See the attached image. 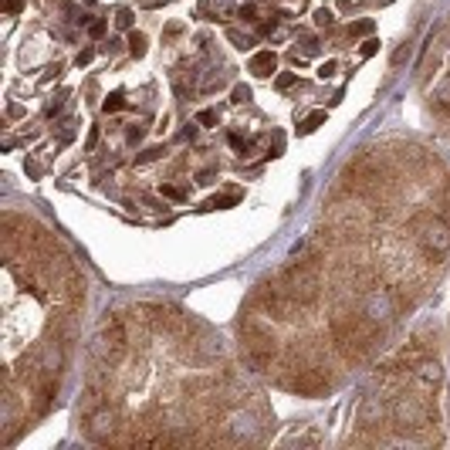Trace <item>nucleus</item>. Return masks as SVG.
<instances>
[{
	"instance_id": "13",
	"label": "nucleus",
	"mask_w": 450,
	"mask_h": 450,
	"mask_svg": "<svg viewBox=\"0 0 450 450\" xmlns=\"http://www.w3.org/2000/svg\"><path fill=\"white\" fill-rule=\"evenodd\" d=\"M322 122H325V112H311L308 119L298 125V132H301V136H308V132H315V129H318Z\"/></svg>"
},
{
	"instance_id": "22",
	"label": "nucleus",
	"mask_w": 450,
	"mask_h": 450,
	"mask_svg": "<svg viewBox=\"0 0 450 450\" xmlns=\"http://www.w3.org/2000/svg\"><path fill=\"white\" fill-rule=\"evenodd\" d=\"M197 122H200V125H217V122H220L217 109H203L200 115H197Z\"/></svg>"
},
{
	"instance_id": "15",
	"label": "nucleus",
	"mask_w": 450,
	"mask_h": 450,
	"mask_svg": "<svg viewBox=\"0 0 450 450\" xmlns=\"http://www.w3.org/2000/svg\"><path fill=\"white\" fill-rule=\"evenodd\" d=\"M163 156H166L163 146H149V149H142V153L136 156V163H156V159H163Z\"/></svg>"
},
{
	"instance_id": "23",
	"label": "nucleus",
	"mask_w": 450,
	"mask_h": 450,
	"mask_svg": "<svg viewBox=\"0 0 450 450\" xmlns=\"http://www.w3.org/2000/svg\"><path fill=\"white\" fill-rule=\"evenodd\" d=\"M163 197H170V200H183V197H187V190L173 187V183H163Z\"/></svg>"
},
{
	"instance_id": "17",
	"label": "nucleus",
	"mask_w": 450,
	"mask_h": 450,
	"mask_svg": "<svg viewBox=\"0 0 450 450\" xmlns=\"http://www.w3.org/2000/svg\"><path fill=\"white\" fill-rule=\"evenodd\" d=\"M315 24H318V28H332V24H335L332 7H318V11H315Z\"/></svg>"
},
{
	"instance_id": "25",
	"label": "nucleus",
	"mask_w": 450,
	"mask_h": 450,
	"mask_svg": "<svg viewBox=\"0 0 450 450\" xmlns=\"http://www.w3.org/2000/svg\"><path fill=\"white\" fill-rule=\"evenodd\" d=\"M376 51H379V41H376V38H369V41H362V47H359V54H362V58H373Z\"/></svg>"
},
{
	"instance_id": "5",
	"label": "nucleus",
	"mask_w": 450,
	"mask_h": 450,
	"mask_svg": "<svg viewBox=\"0 0 450 450\" xmlns=\"http://www.w3.org/2000/svg\"><path fill=\"white\" fill-rule=\"evenodd\" d=\"M258 308L264 311V315H271L275 322H295L298 315H301V301H295V298L288 295L284 288H281V281H261L258 288H254V298H250Z\"/></svg>"
},
{
	"instance_id": "9",
	"label": "nucleus",
	"mask_w": 450,
	"mask_h": 450,
	"mask_svg": "<svg viewBox=\"0 0 450 450\" xmlns=\"http://www.w3.org/2000/svg\"><path fill=\"white\" fill-rule=\"evenodd\" d=\"M389 417V403H386V396H366L362 403H359V427L362 430H373V427H379L383 420Z\"/></svg>"
},
{
	"instance_id": "1",
	"label": "nucleus",
	"mask_w": 450,
	"mask_h": 450,
	"mask_svg": "<svg viewBox=\"0 0 450 450\" xmlns=\"http://www.w3.org/2000/svg\"><path fill=\"white\" fill-rule=\"evenodd\" d=\"M241 345H244V359H248V366L254 373H264L275 359H278V335H275V328L261 322V318H254V315H241Z\"/></svg>"
},
{
	"instance_id": "28",
	"label": "nucleus",
	"mask_w": 450,
	"mask_h": 450,
	"mask_svg": "<svg viewBox=\"0 0 450 450\" xmlns=\"http://www.w3.org/2000/svg\"><path fill=\"white\" fill-rule=\"evenodd\" d=\"M21 7H24V0H4V11L7 14H21Z\"/></svg>"
},
{
	"instance_id": "33",
	"label": "nucleus",
	"mask_w": 450,
	"mask_h": 450,
	"mask_svg": "<svg viewBox=\"0 0 450 450\" xmlns=\"http://www.w3.org/2000/svg\"><path fill=\"white\" fill-rule=\"evenodd\" d=\"M180 136H183V139H193V136H197V125H187V129H183Z\"/></svg>"
},
{
	"instance_id": "3",
	"label": "nucleus",
	"mask_w": 450,
	"mask_h": 450,
	"mask_svg": "<svg viewBox=\"0 0 450 450\" xmlns=\"http://www.w3.org/2000/svg\"><path fill=\"white\" fill-rule=\"evenodd\" d=\"M410 233L420 244V250L430 258L434 264H440V258L450 250V224L444 217H434V214H417L410 220Z\"/></svg>"
},
{
	"instance_id": "24",
	"label": "nucleus",
	"mask_w": 450,
	"mask_h": 450,
	"mask_svg": "<svg viewBox=\"0 0 450 450\" xmlns=\"http://www.w3.org/2000/svg\"><path fill=\"white\" fill-rule=\"evenodd\" d=\"M115 28H122V31H129V28H132V11H119V14H115Z\"/></svg>"
},
{
	"instance_id": "30",
	"label": "nucleus",
	"mask_w": 450,
	"mask_h": 450,
	"mask_svg": "<svg viewBox=\"0 0 450 450\" xmlns=\"http://www.w3.org/2000/svg\"><path fill=\"white\" fill-rule=\"evenodd\" d=\"M92 58H95V51H81V54H78V58H75V64H78V68H81V64H88V62H92Z\"/></svg>"
},
{
	"instance_id": "16",
	"label": "nucleus",
	"mask_w": 450,
	"mask_h": 450,
	"mask_svg": "<svg viewBox=\"0 0 450 450\" xmlns=\"http://www.w3.org/2000/svg\"><path fill=\"white\" fill-rule=\"evenodd\" d=\"M231 203H237V190L227 193V197H214V200H207L203 207H207V210H220V207H231Z\"/></svg>"
},
{
	"instance_id": "31",
	"label": "nucleus",
	"mask_w": 450,
	"mask_h": 450,
	"mask_svg": "<svg viewBox=\"0 0 450 450\" xmlns=\"http://www.w3.org/2000/svg\"><path fill=\"white\" fill-rule=\"evenodd\" d=\"M102 31H105V24H102V21H92V24H88V34H92V38H98Z\"/></svg>"
},
{
	"instance_id": "12",
	"label": "nucleus",
	"mask_w": 450,
	"mask_h": 450,
	"mask_svg": "<svg viewBox=\"0 0 450 450\" xmlns=\"http://www.w3.org/2000/svg\"><path fill=\"white\" fill-rule=\"evenodd\" d=\"M434 105H437V109H444V112H450V75H444L440 81H437V88H434Z\"/></svg>"
},
{
	"instance_id": "8",
	"label": "nucleus",
	"mask_w": 450,
	"mask_h": 450,
	"mask_svg": "<svg viewBox=\"0 0 450 450\" xmlns=\"http://www.w3.org/2000/svg\"><path fill=\"white\" fill-rule=\"evenodd\" d=\"M410 379H413V386H417L423 396H430V393H434V389L444 383V366H440L437 359L423 356L417 366L410 369Z\"/></svg>"
},
{
	"instance_id": "11",
	"label": "nucleus",
	"mask_w": 450,
	"mask_h": 450,
	"mask_svg": "<svg viewBox=\"0 0 450 450\" xmlns=\"http://www.w3.org/2000/svg\"><path fill=\"white\" fill-rule=\"evenodd\" d=\"M231 434L233 440H254V420L248 417V413H231Z\"/></svg>"
},
{
	"instance_id": "29",
	"label": "nucleus",
	"mask_w": 450,
	"mask_h": 450,
	"mask_svg": "<svg viewBox=\"0 0 450 450\" xmlns=\"http://www.w3.org/2000/svg\"><path fill=\"white\" fill-rule=\"evenodd\" d=\"M231 41H233V47H250V45H254L250 38H241L237 31H231Z\"/></svg>"
},
{
	"instance_id": "7",
	"label": "nucleus",
	"mask_w": 450,
	"mask_h": 450,
	"mask_svg": "<svg viewBox=\"0 0 450 450\" xmlns=\"http://www.w3.org/2000/svg\"><path fill=\"white\" fill-rule=\"evenodd\" d=\"M115 427H119V413L112 406H95V410H88V417H85V434L95 444H109L112 437H115Z\"/></svg>"
},
{
	"instance_id": "2",
	"label": "nucleus",
	"mask_w": 450,
	"mask_h": 450,
	"mask_svg": "<svg viewBox=\"0 0 450 450\" xmlns=\"http://www.w3.org/2000/svg\"><path fill=\"white\" fill-rule=\"evenodd\" d=\"M389 417L400 430H427L437 423V410L423 393H400L389 403Z\"/></svg>"
},
{
	"instance_id": "21",
	"label": "nucleus",
	"mask_w": 450,
	"mask_h": 450,
	"mask_svg": "<svg viewBox=\"0 0 450 450\" xmlns=\"http://www.w3.org/2000/svg\"><path fill=\"white\" fill-rule=\"evenodd\" d=\"M125 105V98H122V92H112L109 98H105V112H119Z\"/></svg>"
},
{
	"instance_id": "6",
	"label": "nucleus",
	"mask_w": 450,
	"mask_h": 450,
	"mask_svg": "<svg viewBox=\"0 0 450 450\" xmlns=\"http://www.w3.org/2000/svg\"><path fill=\"white\" fill-rule=\"evenodd\" d=\"M362 315H366L373 325H389V322L400 315L396 295H393L389 288H379V284H373L369 292H362Z\"/></svg>"
},
{
	"instance_id": "14",
	"label": "nucleus",
	"mask_w": 450,
	"mask_h": 450,
	"mask_svg": "<svg viewBox=\"0 0 450 450\" xmlns=\"http://www.w3.org/2000/svg\"><path fill=\"white\" fill-rule=\"evenodd\" d=\"M129 51H132V58H142L146 54V34H139V31L129 34Z\"/></svg>"
},
{
	"instance_id": "32",
	"label": "nucleus",
	"mask_w": 450,
	"mask_h": 450,
	"mask_svg": "<svg viewBox=\"0 0 450 450\" xmlns=\"http://www.w3.org/2000/svg\"><path fill=\"white\" fill-rule=\"evenodd\" d=\"M332 71H335V62H325V64H322V68H318V75H322V78H328V75H332Z\"/></svg>"
},
{
	"instance_id": "4",
	"label": "nucleus",
	"mask_w": 450,
	"mask_h": 450,
	"mask_svg": "<svg viewBox=\"0 0 450 450\" xmlns=\"http://www.w3.org/2000/svg\"><path fill=\"white\" fill-rule=\"evenodd\" d=\"M278 281H281V288L295 298V301H301L305 308H311V305L322 298V278H318V267L308 264V261L288 264V267L278 275Z\"/></svg>"
},
{
	"instance_id": "19",
	"label": "nucleus",
	"mask_w": 450,
	"mask_h": 450,
	"mask_svg": "<svg viewBox=\"0 0 450 450\" xmlns=\"http://www.w3.org/2000/svg\"><path fill=\"white\" fill-rule=\"evenodd\" d=\"M233 98H231V102H237V105H244V102H250V88H248V85H233Z\"/></svg>"
},
{
	"instance_id": "27",
	"label": "nucleus",
	"mask_w": 450,
	"mask_h": 450,
	"mask_svg": "<svg viewBox=\"0 0 450 450\" xmlns=\"http://www.w3.org/2000/svg\"><path fill=\"white\" fill-rule=\"evenodd\" d=\"M237 17H241V21H250V24H254V21H258V7H254V4H248V7H241V11H237Z\"/></svg>"
},
{
	"instance_id": "10",
	"label": "nucleus",
	"mask_w": 450,
	"mask_h": 450,
	"mask_svg": "<svg viewBox=\"0 0 450 450\" xmlns=\"http://www.w3.org/2000/svg\"><path fill=\"white\" fill-rule=\"evenodd\" d=\"M250 71L258 78H267V75H275V68H278V58H275V51H254L250 54V64H248Z\"/></svg>"
},
{
	"instance_id": "18",
	"label": "nucleus",
	"mask_w": 450,
	"mask_h": 450,
	"mask_svg": "<svg viewBox=\"0 0 450 450\" xmlns=\"http://www.w3.org/2000/svg\"><path fill=\"white\" fill-rule=\"evenodd\" d=\"M373 31V21H356V24H349V38H362V34Z\"/></svg>"
},
{
	"instance_id": "20",
	"label": "nucleus",
	"mask_w": 450,
	"mask_h": 450,
	"mask_svg": "<svg viewBox=\"0 0 450 450\" xmlns=\"http://www.w3.org/2000/svg\"><path fill=\"white\" fill-rule=\"evenodd\" d=\"M295 81H298L295 71H284V75H278V81H275V85H278V92H288V88H292Z\"/></svg>"
},
{
	"instance_id": "26",
	"label": "nucleus",
	"mask_w": 450,
	"mask_h": 450,
	"mask_svg": "<svg viewBox=\"0 0 450 450\" xmlns=\"http://www.w3.org/2000/svg\"><path fill=\"white\" fill-rule=\"evenodd\" d=\"M142 136H146V129H142V125H129V132H125V139L132 142V146L142 142Z\"/></svg>"
}]
</instances>
